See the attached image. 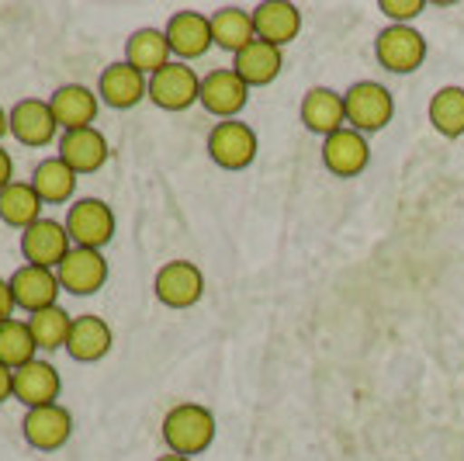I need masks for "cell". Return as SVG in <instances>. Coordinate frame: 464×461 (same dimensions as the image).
<instances>
[{
    "label": "cell",
    "instance_id": "6da1fadb",
    "mask_svg": "<svg viewBox=\"0 0 464 461\" xmlns=\"http://www.w3.org/2000/svg\"><path fill=\"white\" fill-rule=\"evenodd\" d=\"M215 434H218L215 413L201 403H177L163 417V444L170 455H184V458L205 455L215 444Z\"/></svg>",
    "mask_w": 464,
    "mask_h": 461
},
{
    "label": "cell",
    "instance_id": "7a4b0ae2",
    "mask_svg": "<svg viewBox=\"0 0 464 461\" xmlns=\"http://www.w3.org/2000/svg\"><path fill=\"white\" fill-rule=\"evenodd\" d=\"M343 104H347V125L357 129L361 135L385 132L395 118V97L385 83L378 80H357L343 91Z\"/></svg>",
    "mask_w": 464,
    "mask_h": 461
},
{
    "label": "cell",
    "instance_id": "3957f363",
    "mask_svg": "<svg viewBox=\"0 0 464 461\" xmlns=\"http://www.w3.org/2000/svg\"><path fill=\"white\" fill-rule=\"evenodd\" d=\"M66 232H70L73 247L104 250L115 240V211L101 198H77L66 209Z\"/></svg>",
    "mask_w": 464,
    "mask_h": 461
},
{
    "label": "cell",
    "instance_id": "277c9868",
    "mask_svg": "<svg viewBox=\"0 0 464 461\" xmlns=\"http://www.w3.org/2000/svg\"><path fill=\"white\" fill-rule=\"evenodd\" d=\"M260 153V139L253 132V125L229 118V122H215L208 132V156L215 167L222 171H246Z\"/></svg>",
    "mask_w": 464,
    "mask_h": 461
},
{
    "label": "cell",
    "instance_id": "5b68a950",
    "mask_svg": "<svg viewBox=\"0 0 464 461\" xmlns=\"http://www.w3.org/2000/svg\"><path fill=\"white\" fill-rule=\"evenodd\" d=\"M374 56L388 74H416L426 63V39L412 25H385L374 39Z\"/></svg>",
    "mask_w": 464,
    "mask_h": 461
},
{
    "label": "cell",
    "instance_id": "8992f818",
    "mask_svg": "<svg viewBox=\"0 0 464 461\" xmlns=\"http://www.w3.org/2000/svg\"><path fill=\"white\" fill-rule=\"evenodd\" d=\"M150 101L163 112H188L201 104V77L188 63H167L160 74L150 77Z\"/></svg>",
    "mask_w": 464,
    "mask_h": 461
},
{
    "label": "cell",
    "instance_id": "52a82bcc",
    "mask_svg": "<svg viewBox=\"0 0 464 461\" xmlns=\"http://www.w3.org/2000/svg\"><path fill=\"white\" fill-rule=\"evenodd\" d=\"M153 295L167 309H194L205 299V270L194 260H167L156 270Z\"/></svg>",
    "mask_w": 464,
    "mask_h": 461
},
{
    "label": "cell",
    "instance_id": "ba28073f",
    "mask_svg": "<svg viewBox=\"0 0 464 461\" xmlns=\"http://www.w3.org/2000/svg\"><path fill=\"white\" fill-rule=\"evenodd\" d=\"M70 250H73V240L66 232V222L39 219L35 226H28V230L21 232V257H24V264L56 270Z\"/></svg>",
    "mask_w": 464,
    "mask_h": 461
},
{
    "label": "cell",
    "instance_id": "9c48e42d",
    "mask_svg": "<svg viewBox=\"0 0 464 461\" xmlns=\"http://www.w3.org/2000/svg\"><path fill=\"white\" fill-rule=\"evenodd\" d=\"M246 104H250V87L239 80L232 66H218L201 77V108L208 115L229 122V118H239Z\"/></svg>",
    "mask_w": 464,
    "mask_h": 461
},
{
    "label": "cell",
    "instance_id": "30bf717a",
    "mask_svg": "<svg viewBox=\"0 0 464 461\" xmlns=\"http://www.w3.org/2000/svg\"><path fill=\"white\" fill-rule=\"evenodd\" d=\"M7 285H11V295H14V306L21 312H28V316H35L42 309H53L59 306V274L49 268H35V264H21L11 278H7Z\"/></svg>",
    "mask_w": 464,
    "mask_h": 461
},
{
    "label": "cell",
    "instance_id": "8fae6325",
    "mask_svg": "<svg viewBox=\"0 0 464 461\" xmlns=\"http://www.w3.org/2000/svg\"><path fill=\"white\" fill-rule=\"evenodd\" d=\"M59 274V285L63 291H70V295H80V299H87V295H97V291L108 285V260H104V253L101 250H87V247H73V250L66 253V260L56 268Z\"/></svg>",
    "mask_w": 464,
    "mask_h": 461
},
{
    "label": "cell",
    "instance_id": "7c38bea8",
    "mask_svg": "<svg viewBox=\"0 0 464 461\" xmlns=\"http://www.w3.org/2000/svg\"><path fill=\"white\" fill-rule=\"evenodd\" d=\"M21 434L35 451H59L63 444L73 437V413L63 403L39 406V409H24Z\"/></svg>",
    "mask_w": 464,
    "mask_h": 461
},
{
    "label": "cell",
    "instance_id": "4fadbf2b",
    "mask_svg": "<svg viewBox=\"0 0 464 461\" xmlns=\"http://www.w3.org/2000/svg\"><path fill=\"white\" fill-rule=\"evenodd\" d=\"M323 167L333 177H361L371 167V142L368 135H361L357 129H340L329 139H323Z\"/></svg>",
    "mask_w": 464,
    "mask_h": 461
},
{
    "label": "cell",
    "instance_id": "5bb4252c",
    "mask_svg": "<svg viewBox=\"0 0 464 461\" xmlns=\"http://www.w3.org/2000/svg\"><path fill=\"white\" fill-rule=\"evenodd\" d=\"M97 97H101V104H108L115 112H129L150 97V77L139 74L125 59L111 63V66H104V74L97 80Z\"/></svg>",
    "mask_w": 464,
    "mask_h": 461
},
{
    "label": "cell",
    "instance_id": "9a60e30c",
    "mask_svg": "<svg viewBox=\"0 0 464 461\" xmlns=\"http://www.w3.org/2000/svg\"><path fill=\"white\" fill-rule=\"evenodd\" d=\"M167 42H170V53L180 63H191L201 59L215 45L212 39V18L201 15V11H177L174 18L167 21Z\"/></svg>",
    "mask_w": 464,
    "mask_h": 461
},
{
    "label": "cell",
    "instance_id": "2e32d148",
    "mask_svg": "<svg viewBox=\"0 0 464 461\" xmlns=\"http://www.w3.org/2000/svg\"><path fill=\"white\" fill-rule=\"evenodd\" d=\"M11 135L18 139L21 146H32V150L56 142L59 125L53 108H49V101H42V97H21L18 104L11 108Z\"/></svg>",
    "mask_w": 464,
    "mask_h": 461
},
{
    "label": "cell",
    "instance_id": "e0dca14e",
    "mask_svg": "<svg viewBox=\"0 0 464 461\" xmlns=\"http://www.w3.org/2000/svg\"><path fill=\"white\" fill-rule=\"evenodd\" d=\"M49 108L56 115L59 132H80V129H94L97 112H101V97L91 87H83V83H63L49 97Z\"/></svg>",
    "mask_w": 464,
    "mask_h": 461
},
{
    "label": "cell",
    "instance_id": "ac0fdd59",
    "mask_svg": "<svg viewBox=\"0 0 464 461\" xmlns=\"http://www.w3.org/2000/svg\"><path fill=\"white\" fill-rule=\"evenodd\" d=\"M298 115H302V125L312 135H323V139H329L340 129H347V104H343V94L333 91V87H312V91H305Z\"/></svg>",
    "mask_w": 464,
    "mask_h": 461
},
{
    "label": "cell",
    "instance_id": "d6986e66",
    "mask_svg": "<svg viewBox=\"0 0 464 461\" xmlns=\"http://www.w3.org/2000/svg\"><path fill=\"white\" fill-rule=\"evenodd\" d=\"M59 160L70 167V171L77 173H97L104 163H108V156H111V146H108V139L101 129H80V132H63L59 135Z\"/></svg>",
    "mask_w": 464,
    "mask_h": 461
},
{
    "label": "cell",
    "instance_id": "ffe728a7",
    "mask_svg": "<svg viewBox=\"0 0 464 461\" xmlns=\"http://www.w3.org/2000/svg\"><path fill=\"white\" fill-rule=\"evenodd\" d=\"M115 347V333L108 327V319H101L94 312H83L73 316V329H70V340H66V354L80 361V365H94L104 361Z\"/></svg>",
    "mask_w": 464,
    "mask_h": 461
},
{
    "label": "cell",
    "instance_id": "44dd1931",
    "mask_svg": "<svg viewBox=\"0 0 464 461\" xmlns=\"http://www.w3.org/2000/svg\"><path fill=\"white\" fill-rule=\"evenodd\" d=\"M59 392H63V378L53 361H42L35 358L32 365H24L14 371V399L24 409H39V406L59 403Z\"/></svg>",
    "mask_w": 464,
    "mask_h": 461
},
{
    "label": "cell",
    "instance_id": "7402d4cb",
    "mask_svg": "<svg viewBox=\"0 0 464 461\" xmlns=\"http://www.w3.org/2000/svg\"><path fill=\"white\" fill-rule=\"evenodd\" d=\"M253 28H256V39L285 49L302 32V11L288 0H264L253 7Z\"/></svg>",
    "mask_w": 464,
    "mask_h": 461
},
{
    "label": "cell",
    "instance_id": "603a6c76",
    "mask_svg": "<svg viewBox=\"0 0 464 461\" xmlns=\"http://www.w3.org/2000/svg\"><path fill=\"white\" fill-rule=\"evenodd\" d=\"M232 70L239 74V80H243L250 91L253 87H267V83H274V80L281 77V70H285V49L256 39V42H250L243 53L232 56Z\"/></svg>",
    "mask_w": 464,
    "mask_h": 461
},
{
    "label": "cell",
    "instance_id": "cb8c5ba5",
    "mask_svg": "<svg viewBox=\"0 0 464 461\" xmlns=\"http://www.w3.org/2000/svg\"><path fill=\"white\" fill-rule=\"evenodd\" d=\"M125 63H132L139 74H146V77L160 74L167 63H174L167 32L163 28H136L129 35V42H125Z\"/></svg>",
    "mask_w": 464,
    "mask_h": 461
},
{
    "label": "cell",
    "instance_id": "d4e9b609",
    "mask_svg": "<svg viewBox=\"0 0 464 461\" xmlns=\"http://www.w3.org/2000/svg\"><path fill=\"white\" fill-rule=\"evenodd\" d=\"M212 18V39L218 49L226 53H243L250 42H256V28H253V11L246 7H236V4H226L208 15Z\"/></svg>",
    "mask_w": 464,
    "mask_h": 461
},
{
    "label": "cell",
    "instance_id": "484cf974",
    "mask_svg": "<svg viewBox=\"0 0 464 461\" xmlns=\"http://www.w3.org/2000/svg\"><path fill=\"white\" fill-rule=\"evenodd\" d=\"M42 209H45V201L32 188V181H14L0 191V222L11 226V230L24 232L28 226H35L39 219H45Z\"/></svg>",
    "mask_w": 464,
    "mask_h": 461
},
{
    "label": "cell",
    "instance_id": "4316f807",
    "mask_svg": "<svg viewBox=\"0 0 464 461\" xmlns=\"http://www.w3.org/2000/svg\"><path fill=\"white\" fill-rule=\"evenodd\" d=\"M32 188L39 191V198L45 205H73V194H77V173L70 171L59 156L42 160L39 167L32 171Z\"/></svg>",
    "mask_w": 464,
    "mask_h": 461
},
{
    "label": "cell",
    "instance_id": "83f0119b",
    "mask_svg": "<svg viewBox=\"0 0 464 461\" xmlns=\"http://www.w3.org/2000/svg\"><path fill=\"white\" fill-rule=\"evenodd\" d=\"M426 115H430V125L444 135V139H461L464 135V87H458V83L440 87L437 94L430 97Z\"/></svg>",
    "mask_w": 464,
    "mask_h": 461
},
{
    "label": "cell",
    "instance_id": "f1b7e54d",
    "mask_svg": "<svg viewBox=\"0 0 464 461\" xmlns=\"http://www.w3.org/2000/svg\"><path fill=\"white\" fill-rule=\"evenodd\" d=\"M39 358V344L32 337L28 319H7L0 323V365L18 371V368L32 365Z\"/></svg>",
    "mask_w": 464,
    "mask_h": 461
},
{
    "label": "cell",
    "instance_id": "f546056e",
    "mask_svg": "<svg viewBox=\"0 0 464 461\" xmlns=\"http://www.w3.org/2000/svg\"><path fill=\"white\" fill-rule=\"evenodd\" d=\"M28 327H32V337H35L39 350H59V347H66V340H70L73 316L63 306H53L35 312V316H28Z\"/></svg>",
    "mask_w": 464,
    "mask_h": 461
},
{
    "label": "cell",
    "instance_id": "4dcf8cb0",
    "mask_svg": "<svg viewBox=\"0 0 464 461\" xmlns=\"http://www.w3.org/2000/svg\"><path fill=\"white\" fill-rule=\"evenodd\" d=\"M378 11H382L392 25H412V21L426 11V0H382Z\"/></svg>",
    "mask_w": 464,
    "mask_h": 461
},
{
    "label": "cell",
    "instance_id": "1f68e13d",
    "mask_svg": "<svg viewBox=\"0 0 464 461\" xmlns=\"http://www.w3.org/2000/svg\"><path fill=\"white\" fill-rule=\"evenodd\" d=\"M14 295H11V285H7V278H0V323H7V319H14Z\"/></svg>",
    "mask_w": 464,
    "mask_h": 461
},
{
    "label": "cell",
    "instance_id": "d6a6232c",
    "mask_svg": "<svg viewBox=\"0 0 464 461\" xmlns=\"http://www.w3.org/2000/svg\"><path fill=\"white\" fill-rule=\"evenodd\" d=\"M7 184H14V160H11V153L0 146V191H4Z\"/></svg>",
    "mask_w": 464,
    "mask_h": 461
},
{
    "label": "cell",
    "instance_id": "836d02e7",
    "mask_svg": "<svg viewBox=\"0 0 464 461\" xmlns=\"http://www.w3.org/2000/svg\"><path fill=\"white\" fill-rule=\"evenodd\" d=\"M7 399H14V371L0 365V403H7Z\"/></svg>",
    "mask_w": 464,
    "mask_h": 461
},
{
    "label": "cell",
    "instance_id": "e575fe53",
    "mask_svg": "<svg viewBox=\"0 0 464 461\" xmlns=\"http://www.w3.org/2000/svg\"><path fill=\"white\" fill-rule=\"evenodd\" d=\"M7 132H11V112H4V104H0V142Z\"/></svg>",
    "mask_w": 464,
    "mask_h": 461
},
{
    "label": "cell",
    "instance_id": "d590c367",
    "mask_svg": "<svg viewBox=\"0 0 464 461\" xmlns=\"http://www.w3.org/2000/svg\"><path fill=\"white\" fill-rule=\"evenodd\" d=\"M156 461H194V458H184V455H160Z\"/></svg>",
    "mask_w": 464,
    "mask_h": 461
}]
</instances>
